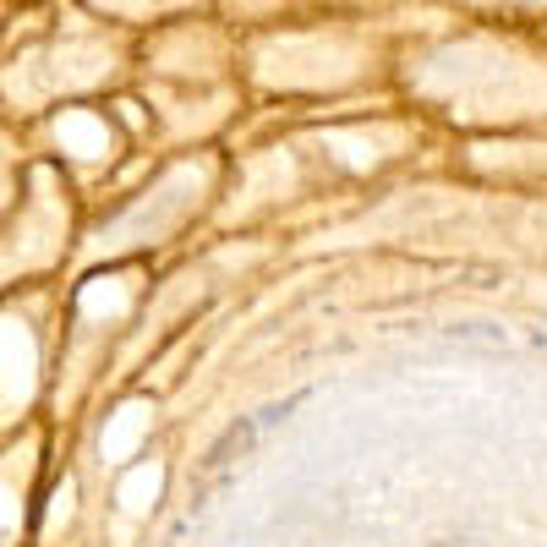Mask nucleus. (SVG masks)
<instances>
[{"label":"nucleus","mask_w":547,"mask_h":547,"mask_svg":"<svg viewBox=\"0 0 547 547\" xmlns=\"http://www.w3.org/2000/svg\"><path fill=\"white\" fill-rule=\"evenodd\" d=\"M537 230H542V247H547V214H537Z\"/></svg>","instance_id":"obj_1"}]
</instances>
